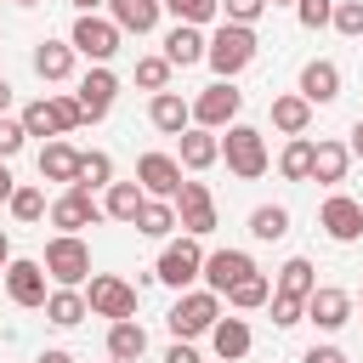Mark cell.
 I'll return each mask as SVG.
<instances>
[{
	"label": "cell",
	"instance_id": "d590c367",
	"mask_svg": "<svg viewBox=\"0 0 363 363\" xmlns=\"http://www.w3.org/2000/svg\"><path fill=\"white\" fill-rule=\"evenodd\" d=\"M6 210H11L17 221H40V216H45V187L17 182V187H11V199H6Z\"/></svg>",
	"mask_w": 363,
	"mask_h": 363
},
{
	"label": "cell",
	"instance_id": "3957f363",
	"mask_svg": "<svg viewBox=\"0 0 363 363\" xmlns=\"http://www.w3.org/2000/svg\"><path fill=\"white\" fill-rule=\"evenodd\" d=\"M216 318H221V295H216V289H182L176 306L164 312V323H170L176 340H199V335H210Z\"/></svg>",
	"mask_w": 363,
	"mask_h": 363
},
{
	"label": "cell",
	"instance_id": "ac0fdd59",
	"mask_svg": "<svg viewBox=\"0 0 363 363\" xmlns=\"http://www.w3.org/2000/svg\"><path fill=\"white\" fill-rule=\"evenodd\" d=\"M301 96H306L312 108H329V102L340 96V68H335L329 57H312V62L301 68Z\"/></svg>",
	"mask_w": 363,
	"mask_h": 363
},
{
	"label": "cell",
	"instance_id": "bcb514c9",
	"mask_svg": "<svg viewBox=\"0 0 363 363\" xmlns=\"http://www.w3.org/2000/svg\"><path fill=\"white\" fill-rule=\"evenodd\" d=\"M301 363H346V352H340V346H312Z\"/></svg>",
	"mask_w": 363,
	"mask_h": 363
},
{
	"label": "cell",
	"instance_id": "ba28073f",
	"mask_svg": "<svg viewBox=\"0 0 363 363\" xmlns=\"http://www.w3.org/2000/svg\"><path fill=\"white\" fill-rule=\"evenodd\" d=\"M238 108H244V91H233V79H216V85H204V91L193 96V125L227 130V125L238 119Z\"/></svg>",
	"mask_w": 363,
	"mask_h": 363
},
{
	"label": "cell",
	"instance_id": "e0dca14e",
	"mask_svg": "<svg viewBox=\"0 0 363 363\" xmlns=\"http://www.w3.org/2000/svg\"><path fill=\"white\" fill-rule=\"evenodd\" d=\"M176 142H182V147H176V164H182V170H210V164L221 159V136L204 130V125H187Z\"/></svg>",
	"mask_w": 363,
	"mask_h": 363
},
{
	"label": "cell",
	"instance_id": "7402d4cb",
	"mask_svg": "<svg viewBox=\"0 0 363 363\" xmlns=\"http://www.w3.org/2000/svg\"><path fill=\"white\" fill-rule=\"evenodd\" d=\"M147 119H153V130H164V136H182V130L193 125V102H182L176 91H153V102H147Z\"/></svg>",
	"mask_w": 363,
	"mask_h": 363
},
{
	"label": "cell",
	"instance_id": "8992f818",
	"mask_svg": "<svg viewBox=\"0 0 363 363\" xmlns=\"http://www.w3.org/2000/svg\"><path fill=\"white\" fill-rule=\"evenodd\" d=\"M170 204H176V227H182L187 238H210V233H216V199H210L204 182H182Z\"/></svg>",
	"mask_w": 363,
	"mask_h": 363
},
{
	"label": "cell",
	"instance_id": "83f0119b",
	"mask_svg": "<svg viewBox=\"0 0 363 363\" xmlns=\"http://www.w3.org/2000/svg\"><path fill=\"white\" fill-rule=\"evenodd\" d=\"M306 125H312V102H306L301 91L272 96V130H284V136H306Z\"/></svg>",
	"mask_w": 363,
	"mask_h": 363
},
{
	"label": "cell",
	"instance_id": "ab89813d",
	"mask_svg": "<svg viewBox=\"0 0 363 363\" xmlns=\"http://www.w3.org/2000/svg\"><path fill=\"white\" fill-rule=\"evenodd\" d=\"M17 119H23V130H28V136H57V119H51V102H45V96H34Z\"/></svg>",
	"mask_w": 363,
	"mask_h": 363
},
{
	"label": "cell",
	"instance_id": "4fadbf2b",
	"mask_svg": "<svg viewBox=\"0 0 363 363\" xmlns=\"http://www.w3.org/2000/svg\"><path fill=\"white\" fill-rule=\"evenodd\" d=\"M306 323H318L323 335L346 329V323H352V295L335 289V284H318V289L306 295Z\"/></svg>",
	"mask_w": 363,
	"mask_h": 363
},
{
	"label": "cell",
	"instance_id": "603a6c76",
	"mask_svg": "<svg viewBox=\"0 0 363 363\" xmlns=\"http://www.w3.org/2000/svg\"><path fill=\"white\" fill-rule=\"evenodd\" d=\"M40 182H62V187H74L79 182V147H68V142H45L40 147Z\"/></svg>",
	"mask_w": 363,
	"mask_h": 363
},
{
	"label": "cell",
	"instance_id": "7dc6e473",
	"mask_svg": "<svg viewBox=\"0 0 363 363\" xmlns=\"http://www.w3.org/2000/svg\"><path fill=\"white\" fill-rule=\"evenodd\" d=\"M164 363H199V352H193V340H176V346L164 352Z\"/></svg>",
	"mask_w": 363,
	"mask_h": 363
},
{
	"label": "cell",
	"instance_id": "11a10c76",
	"mask_svg": "<svg viewBox=\"0 0 363 363\" xmlns=\"http://www.w3.org/2000/svg\"><path fill=\"white\" fill-rule=\"evenodd\" d=\"M267 6H295V0H267Z\"/></svg>",
	"mask_w": 363,
	"mask_h": 363
},
{
	"label": "cell",
	"instance_id": "f546056e",
	"mask_svg": "<svg viewBox=\"0 0 363 363\" xmlns=\"http://www.w3.org/2000/svg\"><path fill=\"white\" fill-rule=\"evenodd\" d=\"M142 238H170L176 233V204L170 199H142V210H136V221H130Z\"/></svg>",
	"mask_w": 363,
	"mask_h": 363
},
{
	"label": "cell",
	"instance_id": "ffe728a7",
	"mask_svg": "<svg viewBox=\"0 0 363 363\" xmlns=\"http://www.w3.org/2000/svg\"><path fill=\"white\" fill-rule=\"evenodd\" d=\"M210 346H216V357H221V363H238V357H250L255 335H250V323H244V318H216V323H210Z\"/></svg>",
	"mask_w": 363,
	"mask_h": 363
},
{
	"label": "cell",
	"instance_id": "7c38bea8",
	"mask_svg": "<svg viewBox=\"0 0 363 363\" xmlns=\"http://www.w3.org/2000/svg\"><path fill=\"white\" fill-rule=\"evenodd\" d=\"M318 227H323L335 244H357V238H363V199L329 193V199H323V210H318Z\"/></svg>",
	"mask_w": 363,
	"mask_h": 363
},
{
	"label": "cell",
	"instance_id": "7a4b0ae2",
	"mask_svg": "<svg viewBox=\"0 0 363 363\" xmlns=\"http://www.w3.org/2000/svg\"><path fill=\"white\" fill-rule=\"evenodd\" d=\"M221 159H227V170L238 176V182H255V176H267V136L255 130V125H227V136H221Z\"/></svg>",
	"mask_w": 363,
	"mask_h": 363
},
{
	"label": "cell",
	"instance_id": "9c48e42d",
	"mask_svg": "<svg viewBox=\"0 0 363 363\" xmlns=\"http://www.w3.org/2000/svg\"><path fill=\"white\" fill-rule=\"evenodd\" d=\"M85 306H91V318H136V289L125 284V278H113V272H91V289H85Z\"/></svg>",
	"mask_w": 363,
	"mask_h": 363
},
{
	"label": "cell",
	"instance_id": "db71d44e",
	"mask_svg": "<svg viewBox=\"0 0 363 363\" xmlns=\"http://www.w3.org/2000/svg\"><path fill=\"white\" fill-rule=\"evenodd\" d=\"M96 6H108V0H74V11H96Z\"/></svg>",
	"mask_w": 363,
	"mask_h": 363
},
{
	"label": "cell",
	"instance_id": "5bb4252c",
	"mask_svg": "<svg viewBox=\"0 0 363 363\" xmlns=\"http://www.w3.org/2000/svg\"><path fill=\"white\" fill-rule=\"evenodd\" d=\"M136 182H142L147 199H176V187H182L176 153H142V159H136Z\"/></svg>",
	"mask_w": 363,
	"mask_h": 363
},
{
	"label": "cell",
	"instance_id": "816d5d0a",
	"mask_svg": "<svg viewBox=\"0 0 363 363\" xmlns=\"http://www.w3.org/2000/svg\"><path fill=\"white\" fill-rule=\"evenodd\" d=\"M6 267H11V238L0 233V272H6Z\"/></svg>",
	"mask_w": 363,
	"mask_h": 363
},
{
	"label": "cell",
	"instance_id": "d6986e66",
	"mask_svg": "<svg viewBox=\"0 0 363 363\" xmlns=\"http://www.w3.org/2000/svg\"><path fill=\"white\" fill-rule=\"evenodd\" d=\"M204 28L199 23H176L170 34H164V62L170 68H193V62H204Z\"/></svg>",
	"mask_w": 363,
	"mask_h": 363
},
{
	"label": "cell",
	"instance_id": "7bdbcfd3",
	"mask_svg": "<svg viewBox=\"0 0 363 363\" xmlns=\"http://www.w3.org/2000/svg\"><path fill=\"white\" fill-rule=\"evenodd\" d=\"M261 11H267V0H221V23H261Z\"/></svg>",
	"mask_w": 363,
	"mask_h": 363
},
{
	"label": "cell",
	"instance_id": "277c9868",
	"mask_svg": "<svg viewBox=\"0 0 363 363\" xmlns=\"http://www.w3.org/2000/svg\"><path fill=\"white\" fill-rule=\"evenodd\" d=\"M45 278L51 284H68V289H79L85 278H91V244L79 238V233H57L51 244H45Z\"/></svg>",
	"mask_w": 363,
	"mask_h": 363
},
{
	"label": "cell",
	"instance_id": "1f68e13d",
	"mask_svg": "<svg viewBox=\"0 0 363 363\" xmlns=\"http://www.w3.org/2000/svg\"><path fill=\"white\" fill-rule=\"evenodd\" d=\"M250 238H261V244L289 238V210H284V204H255V210H250Z\"/></svg>",
	"mask_w": 363,
	"mask_h": 363
},
{
	"label": "cell",
	"instance_id": "b9f144b4",
	"mask_svg": "<svg viewBox=\"0 0 363 363\" xmlns=\"http://www.w3.org/2000/svg\"><path fill=\"white\" fill-rule=\"evenodd\" d=\"M267 301H272V323H278V329H295V323L306 318V301H295V295H278V289H272Z\"/></svg>",
	"mask_w": 363,
	"mask_h": 363
},
{
	"label": "cell",
	"instance_id": "681fc988",
	"mask_svg": "<svg viewBox=\"0 0 363 363\" xmlns=\"http://www.w3.org/2000/svg\"><path fill=\"white\" fill-rule=\"evenodd\" d=\"M40 363H74V352H62V346H45V352H40Z\"/></svg>",
	"mask_w": 363,
	"mask_h": 363
},
{
	"label": "cell",
	"instance_id": "6f0895ef",
	"mask_svg": "<svg viewBox=\"0 0 363 363\" xmlns=\"http://www.w3.org/2000/svg\"><path fill=\"white\" fill-rule=\"evenodd\" d=\"M108 363H119V357H108Z\"/></svg>",
	"mask_w": 363,
	"mask_h": 363
},
{
	"label": "cell",
	"instance_id": "8d00e7d4",
	"mask_svg": "<svg viewBox=\"0 0 363 363\" xmlns=\"http://www.w3.org/2000/svg\"><path fill=\"white\" fill-rule=\"evenodd\" d=\"M164 11H170L176 23H199V28H204V23L221 17V0H164Z\"/></svg>",
	"mask_w": 363,
	"mask_h": 363
},
{
	"label": "cell",
	"instance_id": "836d02e7",
	"mask_svg": "<svg viewBox=\"0 0 363 363\" xmlns=\"http://www.w3.org/2000/svg\"><path fill=\"white\" fill-rule=\"evenodd\" d=\"M267 295H272L267 272H250V278H238V284L227 289V306H233V312H255V306H267Z\"/></svg>",
	"mask_w": 363,
	"mask_h": 363
},
{
	"label": "cell",
	"instance_id": "5b68a950",
	"mask_svg": "<svg viewBox=\"0 0 363 363\" xmlns=\"http://www.w3.org/2000/svg\"><path fill=\"white\" fill-rule=\"evenodd\" d=\"M119 23L113 17H96V11H79L74 17V28H68V45L79 51V57H91V62H108L113 51H119Z\"/></svg>",
	"mask_w": 363,
	"mask_h": 363
},
{
	"label": "cell",
	"instance_id": "d4e9b609",
	"mask_svg": "<svg viewBox=\"0 0 363 363\" xmlns=\"http://www.w3.org/2000/svg\"><path fill=\"white\" fill-rule=\"evenodd\" d=\"M346 164H352L346 142H312V176H306V182L335 187V182H346Z\"/></svg>",
	"mask_w": 363,
	"mask_h": 363
},
{
	"label": "cell",
	"instance_id": "f5cc1de1",
	"mask_svg": "<svg viewBox=\"0 0 363 363\" xmlns=\"http://www.w3.org/2000/svg\"><path fill=\"white\" fill-rule=\"evenodd\" d=\"M11 108V79H0V113Z\"/></svg>",
	"mask_w": 363,
	"mask_h": 363
},
{
	"label": "cell",
	"instance_id": "2e32d148",
	"mask_svg": "<svg viewBox=\"0 0 363 363\" xmlns=\"http://www.w3.org/2000/svg\"><path fill=\"white\" fill-rule=\"evenodd\" d=\"M0 278H6V295H11L17 306H45V295H51L40 261H17V255H11V267H6Z\"/></svg>",
	"mask_w": 363,
	"mask_h": 363
},
{
	"label": "cell",
	"instance_id": "c3c4849f",
	"mask_svg": "<svg viewBox=\"0 0 363 363\" xmlns=\"http://www.w3.org/2000/svg\"><path fill=\"white\" fill-rule=\"evenodd\" d=\"M11 187H17V176H11V159H0V204L11 199Z\"/></svg>",
	"mask_w": 363,
	"mask_h": 363
},
{
	"label": "cell",
	"instance_id": "484cf974",
	"mask_svg": "<svg viewBox=\"0 0 363 363\" xmlns=\"http://www.w3.org/2000/svg\"><path fill=\"white\" fill-rule=\"evenodd\" d=\"M142 352H147V329H142L136 318H113V323H108V357L136 363Z\"/></svg>",
	"mask_w": 363,
	"mask_h": 363
},
{
	"label": "cell",
	"instance_id": "74e56055",
	"mask_svg": "<svg viewBox=\"0 0 363 363\" xmlns=\"http://www.w3.org/2000/svg\"><path fill=\"white\" fill-rule=\"evenodd\" d=\"M329 28H335V34H346V40H363V0H335Z\"/></svg>",
	"mask_w": 363,
	"mask_h": 363
},
{
	"label": "cell",
	"instance_id": "9a60e30c",
	"mask_svg": "<svg viewBox=\"0 0 363 363\" xmlns=\"http://www.w3.org/2000/svg\"><path fill=\"white\" fill-rule=\"evenodd\" d=\"M255 272V261L244 255V250H210L204 255V267H199V278H204V289H216V295H227L238 278H250Z\"/></svg>",
	"mask_w": 363,
	"mask_h": 363
},
{
	"label": "cell",
	"instance_id": "f6af8a7d",
	"mask_svg": "<svg viewBox=\"0 0 363 363\" xmlns=\"http://www.w3.org/2000/svg\"><path fill=\"white\" fill-rule=\"evenodd\" d=\"M329 11H335V0H295L301 28H329Z\"/></svg>",
	"mask_w": 363,
	"mask_h": 363
},
{
	"label": "cell",
	"instance_id": "f35d334b",
	"mask_svg": "<svg viewBox=\"0 0 363 363\" xmlns=\"http://www.w3.org/2000/svg\"><path fill=\"white\" fill-rule=\"evenodd\" d=\"M136 85H142V91H164V85H170L164 51H159V57H136Z\"/></svg>",
	"mask_w": 363,
	"mask_h": 363
},
{
	"label": "cell",
	"instance_id": "8fae6325",
	"mask_svg": "<svg viewBox=\"0 0 363 363\" xmlns=\"http://www.w3.org/2000/svg\"><path fill=\"white\" fill-rule=\"evenodd\" d=\"M113 96H119V74L108 68V62H91V74L79 79V91H74V102H79V113H85V125H96V119H108V108H113Z\"/></svg>",
	"mask_w": 363,
	"mask_h": 363
},
{
	"label": "cell",
	"instance_id": "4dcf8cb0",
	"mask_svg": "<svg viewBox=\"0 0 363 363\" xmlns=\"http://www.w3.org/2000/svg\"><path fill=\"white\" fill-rule=\"evenodd\" d=\"M278 295H295V301H306L312 289H318V267L306 261V255H289L284 267H278V284H272Z\"/></svg>",
	"mask_w": 363,
	"mask_h": 363
},
{
	"label": "cell",
	"instance_id": "44dd1931",
	"mask_svg": "<svg viewBox=\"0 0 363 363\" xmlns=\"http://www.w3.org/2000/svg\"><path fill=\"white\" fill-rule=\"evenodd\" d=\"M159 11H164V0H108V17L119 23V34H153Z\"/></svg>",
	"mask_w": 363,
	"mask_h": 363
},
{
	"label": "cell",
	"instance_id": "6da1fadb",
	"mask_svg": "<svg viewBox=\"0 0 363 363\" xmlns=\"http://www.w3.org/2000/svg\"><path fill=\"white\" fill-rule=\"evenodd\" d=\"M255 51H261V34H255L250 23H221V28L204 40V62L216 68V79L244 74V68L255 62Z\"/></svg>",
	"mask_w": 363,
	"mask_h": 363
},
{
	"label": "cell",
	"instance_id": "f1b7e54d",
	"mask_svg": "<svg viewBox=\"0 0 363 363\" xmlns=\"http://www.w3.org/2000/svg\"><path fill=\"white\" fill-rule=\"evenodd\" d=\"M142 199H147V193H142V182H108L102 216H108V221H125V227H130V221H136V210H142Z\"/></svg>",
	"mask_w": 363,
	"mask_h": 363
},
{
	"label": "cell",
	"instance_id": "cb8c5ba5",
	"mask_svg": "<svg viewBox=\"0 0 363 363\" xmlns=\"http://www.w3.org/2000/svg\"><path fill=\"white\" fill-rule=\"evenodd\" d=\"M91 318V306H85V289H68V284H57L51 295H45V323H57V329H74V323H85Z\"/></svg>",
	"mask_w": 363,
	"mask_h": 363
},
{
	"label": "cell",
	"instance_id": "d6a6232c",
	"mask_svg": "<svg viewBox=\"0 0 363 363\" xmlns=\"http://www.w3.org/2000/svg\"><path fill=\"white\" fill-rule=\"evenodd\" d=\"M278 176H284V182H306V176H312V142H306V136H289V142H284Z\"/></svg>",
	"mask_w": 363,
	"mask_h": 363
},
{
	"label": "cell",
	"instance_id": "30bf717a",
	"mask_svg": "<svg viewBox=\"0 0 363 363\" xmlns=\"http://www.w3.org/2000/svg\"><path fill=\"white\" fill-rule=\"evenodd\" d=\"M45 216H51L57 233H79V227H96V221H102V204H96V193H85V187H62V193L45 204Z\"/></svg>",
	"mask_w": 363,
	"mask_h": 363
},
{
	"label": "cell",
	"instance_id": "f907efd6",
	"mask_svg": "<svg viewBox=\"0 0 363 363\" xmlns=\"http://www.w3.org/2000/svg\"><path fill=\"white\" fill-rule=\"evenodd\" d=\"M346 153H352V159H363V119L352 125V142H346Z\"/></svg>",
	"mask_w": 363,
	"mask_h": 363
},
{
	"label": "cell",
	"instance_id": "60d3db41",
	"mask_svg": "<svg viewBox=\"0 0 363 363\" xmlns=\"http://www.w3.org/2000/svg\"><path fill=\"white\" fill-rule=\"evenodd\" d=\"M45 102H51L57 136H68V130H79V125H85V113H79V102H74V96H45Z\"/></svg>",
	"mask_w": 363,
	"mask_h": 363
},
{
	"label": "cell",
	"instance_id": "4316f807",
	"mask_svg": "<svg viewBox=\"0 0 363 363\" xmlns=\"http://www.w3.org/2000/svg\"><path fill=\"white\" fill-rule=\"evenodd\" d=\"M74 57H79V51H74L68 40H45V45H34V74L57 85V79L74 74Z\"/></svg>",
	"mask_w": 363,
	"mask_h": 363
},
{
	"label": "cell",
	"instance_id": "ee69618b",
	"mask_svg": "<svg viewBox=\"0 0 363 363\" xmlns=\"http://www.w3.org/2000/svg\"><path fill=\"white\" fill-rule=\"evenodd\" d=\"M23 142H28V130H23V119H11V113H0V159H17V153H23Z\"/></svg>",
	"mask_w": 363,
	"mask_h": 363
},
{
	"label": "cell",
	"instance_id": "9f6ffc18",
	"mask_svg": "<svg viewBox=\"0 0 363 363\" xmlns=\"http://www.w3.org/2000/svg\"><path fill=\"white\" fill-rule=\"evenodd\" d=\"M17 6H40V0H17Z\"/></svg>",
	"mask_w": 363,
	"mask_h": 363
},
{
	"label": "cell",
	"instance_id": "e575fe53",
	"mask_svg": "<svg viewBox=\"0 0 363 363\" xmlns=\"http://www.w3.org/2000/svg\"><path fill=\"white\" fill-rule=\"evenodd\" d=\"M113 182V159L102 153V147H91V153H79V182L74 187H85V193H96V187H108Z\"/></svg>",
	"mask_w": 363,
	"mask_h": 363
},
{
	"label": "cell",
	"instance_id": "52a82bcc",
	"mask_svg": "<svg viewBox=\"0 0 363 363\" xmlns=\"http://www.w3.org/2000/svg\"><path fill=\"white\" fill-rule=\"evenodd\" d=\"M199 267H204V250H199V238H176V244H164L159 250V267H153V278L159 284H170V289H193L199 284Z\"/></svg>",
	"mask_w": 363,
	"mask_h": 363
}]
</instances>
